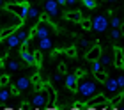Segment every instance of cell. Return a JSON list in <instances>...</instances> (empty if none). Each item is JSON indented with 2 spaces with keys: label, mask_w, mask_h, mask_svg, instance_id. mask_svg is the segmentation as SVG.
<instances>
[{
  "label": "cell",
  "mask_w": 124,
  "mask_h": 110,
  "mask_svg": "<svg viewBox=\"0 0 124 110\" xmlns=\"http://www.w3.org/2000/svg\"><path fill=\"white\" fill-rule=\"evenodd\" d=\"M29 7L30 4L27 2V0H23V2H16V4H7L5 5V9L9 11V13H13L14 16H18L20 20H27V13H29Z\"/></svg>",
  "instance_id": "6da1fadb"
},
{
  "label": "cell",
  "mask_w": 124,
  "mask_h": 110,
  "mask_svg": "<svg viewBox=\"0 0 124 110\" xmlns=\"http://www.w3.org/2000/svg\"><path fill=\"white\" fill-rule=\"evenodd\" d=\"M96 82L94 80H82V82H78L76 84V91H78V94L83 96V98H92L96 94Z\"/></svg>",
  "instance_id": "7a4b0ae2"
},
{
  "label": "cell",
  "mask_w": 124,
  "mask_h": 110,
  "mask_svg": "<svg viewBox=\"0 0 124 110\" xmlns=\"http://www.w3.org/2000/svg\"><path fill=\"white\" fill-rule=\"evenodd\" d=\"M50 34H52V27H50V23H44V21H41V23H37L36 27L30 30V34H29V37H32V36H37L39 39L41 37H48Z\"/></svg>",
  "instance_id": "3957f363"
},
{
  "label": "cell",
  "mask_w": 124,
  "mask_h": 110,
  "mask_svg": "<svg viewBox=\"0 0 124 110\" xmlns=\"http://www.w3.org/2000/svg\"><path fill=\"white\" fill-rule=\"evenodd\" d=\"M91 21H92V30H96V32H105L108 28V18L105 14L94 16V20H91Z\"/></svg>",
  "instance_id": "277c9868"
},
{
  "label": "cell",
  "mask_w": 124,
  "mask_h": 110,
  "mask_svg": "<svg viewBox=\"0 0 124 110\" xmlns=\"http://www.w3.org/2000/svg\"><path fill=\"white\" fill-rule=\"evenodd\" d=\"M46 100H48L46 92H43V89H41V91H37L36 94L32 96V107H36V108H41V107H44V105L48 103Z\"/></svg>",
  "instance_id": "5b68a950"
},
{
  "label": "cell",
  "mask_w": 124,
  "mask_h": 110,
  "mask_svg": "<svg viewBox=\"0 0 124 110\" xmlns=\"http://www.w3.org/2000/svg\"><path fill=\"white\" fill-rule=\"evenodd\" d=\"M44 13H46L48 16H52V18L59 16V4H57V0H44Z\"/></svg>",
  "instance_id": "8992f818"
},
{
  "label": "cell",
  "mask_w": 124,
  "mask_h": 110,
  "mask_svg": "<svg viewBox=\"0 0 124 110\" xmlns=\"http://www.w3.org/2000/svg\"><path fill=\"white\" fill-rule=\"evenodd\" d=\"M99 55H101V46H99L98 43L92 44L91 48L85 51V59H87V60H91V62H92V60H98V59H99Z\"/></svg>",
  "instance_id": "52a82bcc"
},
{
  "label": "cell",
  "mask_w": 124,
  "mask_h": 110,
  "mask_svg": "<svg viewBox=\"0 0 124 110\" xmlns=\"http://www.w3.org/2000/svg\"><path fill=\"white\" fill-rule=\"evenodd\" d=\"M14 85H16V87L20 89V92H25V91H29V89H30L32 82H30L29 78L21 76V78H18V80H16V84H14Z\"/></svg>",
  "instance_id": "ba28073f"
},
{
  "label": "cell",
  "mask_w": 124,
  "mask_h": 110,
  "mask_svg": "<svg viewBox=\"0 0 124 110\" xmlns=\"http://www.w3.org/2000/svg\"><path fill=\"white\" fill-rule=\"evenodd\" d=\"M103 84H105V89L108 91L110 94H115L117 91H121V89H119V85H117V82H115V78H106Z\"/></svg>",
  "instance_id": "9c48e42d"
},
{
  "label": "cell",
  "mask_w": 124,
  "mask_h": 110,
  "mask_svg": "<svg viewBox=\"0 0 124 110\" xmlns=\"http://www.w3.org/2000/svg\"><path fill=\"white\" fill-rule=\"evenodd\" d=\"M37 46H39V50H41V51H44V50H52L53 43H52V39H50V36H48V37H41V39H39Z\"/></svg>",
  "instance_id": "30bf717a"
},
{
  "label": "cell",
  "mask_w": 124,
  "mask_h": 110,
  "mask_svg": "<svg viewBox=\"0 0 124 110\" xmlns=\"http://www.w3.org/2000/svg\"><path fill=\"white\" fill-rule=\"evenodd\" d=\"M5 43H7L9 48H18L20 46V39L16 37V34H9V36H5Z\"/></svg>",
  "instance_id": "8fae6325"
},
{
  "label": "cell",
  "mask_w": 124,
  "mask_h": 110,
  "mask_svg": "<svg viewBox=\"0 0 124 110\" xmlns=\"http://www.w3.org/2000/svg\"><path fill=\"white\" fill-rule=\"evenodd\" d=\"M76 84H78V78L75 76V73H73V75H67V76H66V87H67V89L76 91Z\"/></svg>",
  "instance_id": "7c38bea8"
},
{
  "label": "cell",
  "mask_w": 124,
  "mask_h": 110,
  "mask_svg": "<svg viewBox=\"0 0 124 110\" xmlns=\"http://www.w3.org/2000/svg\"><path fill=\"white\" fill-rule=\"evenodd\" d=\"M114 51H115V68H117V69H122V68H124V62H122V50L119 48V46H115Z\"/></svg>",
  "instance_id": "4fadbf2b"
},
{
  "label": "cell",
  "mask_w": 124,
  "mask_h": 110,
  "mask_svg": "<svg viewBox=\"0 0 124 110\" xmlns=\"http://www.w3.org/2000/svg\"><path fill=\"white\" fill-rule=\"evenodd\" d=\"M64 16H66V20H69V21H78L80 23V20H82V13L80 11H67Z\"/></svg>",
  "instance_id": "5bb4252c"
},
{
  "label": "cell",
  "mask_w": 124,
  "mask_h": 110,
  "mask_svg": "<svg viewBox=\"0 0 124 110\" xmlns=\"http://www.w3.org/2000/svg\"><path fill=\"white\" fill-rule=\"evenodd\" d=\"M20 55H21V59H23L27 64H34V53H32V51H29V50H21Z\"/></svg>",
  "instance_id": "9a60e30c"
},
{
  "label": "cell",
  "mask_w": 124,
  "mask_h": 110,
  "mask_svg": "<svg viewBox=\"0 0 124 110\" xmlns=\"http://www.w3.org/2000/svg\"><path fill=\"white\" fill-rule=\"evenodd\" d=\"M14 34H16V37L20 39V43H23V41H27V39H29V34H27L23 28H20V27L16 28V32H14Z\"/></svg>",
  "instance_id": "2e32d148"
},
{
  "label": "cell",
  "mask_w": 124,
  "mask_h": 110,
  "mask_svg": "<svg viewBox=\"0 0 124 110\" xmlns=\"http://www.w3.org/2000/svg\"><path fill=\"white\" fill-rule=\"evenodd\" d=\"M27 18H29V20H37V18H39V9H37V7H29Z\"/></svg>",
  "instance_id": "e0dca14e"
},
{
  "label": "cell",
  "mask_w": 124,
  "mask_h": 110,
  "mask_svg": "<svg viewBox=\"0 0 124 110\" xmlns=\"http://www.w3.org/2000/svg\"><path fill=\"white\" fill-rule=\"evenodd\" d=\"M98 60H99V62H101L103 66H110V64H112V57H110L108 53H101Z\"/></svg>",
  "instance_id": "ac0fdd59"
},
{
  "label": "cell",
  "mask_w": 124,
  "mask_h": 110,
  "mask_svg": "<svg viewBox=\"0 0 124 110\" xmlns=\"http://www.w3.org/2000/svg\"><path fill=\"white\" fill-rule=\"evenodd\" d=\"M94 76H96L98 82H105V80L108 78V75L105 73V69H101V71H94Z\"/></svg>",
  "instance_id": "d6986e66"
},
{
  "label": "cell",
  "mask_w": 124,
  "mask_h": 110,
  "mask_svg": "<svg viewBox=\"0 0 124 110\" xmlns=\"http://www.w3.org/2000/svg\"><path fill=\"white\" fill-rule=\"evenodd\" d=\"M11 98V92H9V89H0V101L2 103H5Z\"/></svg>",
  "instance_id": "ffe728a7"
},
{
  "label": "cell",
  "mask_w": 124,
  "mask_h": 110,
  "mask_svg": "<svg viewBox=\"0 0 124 110\" xmlns=\"http://www.w3.org/2000/svg\"><path fill=\"white\" fill-rule=\"evenodd\" d=\"M34 53V64L36 66H39L43 62V53H41V50H37V51H32Z\"/></svg>",
  "instance_id": "44dd1931"
},
{
  "label": "cell",
  "mask_w": 124,
  "mask_h": 110,
  "mask_svg": "<svg viewBox=\"0 0 124 110\" xmlns=\"http://www.w3.org/2000/svg\"><path fill=\"white\" fill-rule=\"evenodd\" d=\"M78 46H80L83 51H87L91 48V43H89V39H80V41H78Z\"/></svg>",
  "instance_id": "7402d4cb"
},
{
  "label": "cell",
  "mask_w": 124,
  "mask_h": 110,
  "mask_svg": "<svg viewBox=\"0 0 124 110\" xmlns=\"http://www.w3.org/2000/svg\"><path fill=\"white\" fill-rule=\"evenodd\" d=\"M108 25H112V28H121V18L112 16V21H108Z\"/></svg>",
  "instance_id": "603a6c76"
},
{
  "label": "cell",
  "mask_w": 124,
  "mask_h": 110,
  "mask_svg": "<svg viewBox=\"0 0 124 110\" xmlns=\"http://www.w3.org/2000/svg\"><path fill=\"white\" fill-rule=\"evenodd\" d=\"M121 36H122L121 28H112V32H110V37L112 39H121Z\"/></svg>",
  "instance_id": "cb8c5ba5"
},
{
  "label": "cell",
  "mask_w": 124,
  "mask_h": 110,
  "mask_svg": "<svg viewBox=\"0 0 124 110\" xmlns=\"http://www.w3.org/2000/svg\"><path fill=\"white\" fill-rule=\"evenodd\" d=\"M105 103H106V98L103 94H99L96 100H92V105H105Z\"/></svg>",
  "instance_id": "d4e9b609"
},
{
  "label": "cell",
  "mask_w": 124,
  "mask_h": 110,
  "mask_svg": "<svg viewBox=\"0 0 124 110\" xmlns=\"http://www.w3.org/2000/svg\"><path fill=\"white\" fill-rule=\"evenodd\" d=\"M80 2L85 5L87 9H94L96 7V0H80Z\"/></svg>",
  "instance_id": "484cf974"
},
{
  "label": "cell",
  "mask_w": 124,
  "mask_h": 110,
  "mask_svg": "<svg viewBox=\"0 0 124 110\" xmlns=\"http://www.w3.org/2000/svg\"><path fill=\"white\" fill-rule=\"evenodd\" d=\"M7 68L11 69V71H18V69H20V64H18L16 60H9V62H7Z\"/></svg>",
  "instance_id": "4316f807"
},
{
  "label": "cell",
  "mask_w": 124,
  "mask_h": 110,
  "mask_svg": "<svg viewBox=\"0 0 124 110\" xmlns=\"http://www.w3.org/2000/svg\"><path fill=\"white\" fill-rule=\"evenodd\" d=\"M80 23H82V27L85 28V30H92V21L91 20H80Z\"/></svg>",
  "instance_id": "83f0119b"
},
{
  "label": "cell",
  "mask_w": 124,
  "mask_h": 110,
  "mask_svg": "<svg viewBox=\"0 0 124 110\" xmlns=\"http://www.w3.org/2000/svg\"><path fill=\"white\" fill-rule=\"evenodd\" d=\"M103 69V64H101L99 60H92V73L94 71H101Z\"/></svg>",
  "instance_id": "f1b7e54d"
},
{
  "label": "cell",
  "mask_w": 124,
  "mask_h": 110,
  "mask_svg": "<svg viewBox=\"0 0 124 110\" xmlns=\"http://www.w3.org/2000/svg\"><path fill=\"white\" fill-rule=\"evenodd\" d=\"M52 82H53L55 85H57V84H60V82H62V73H60V71H59V73H55V75H53V76H52Z\"/></svg>",
  "instance_id": "f546056e"
},
{
  "label": "cell",
  "mask_w": 124,
  "mask_h": 110,
  "mask_svg": "<svg viewBox=\"0 0 124 110\" xmlns=\"http://www.w3.org/2000/svg\"><path fill=\"white\" fill-rule=\"evenodd\" d=\"M7 84H9V76L7 75H2V76H0V87H5Z\"/></svg>",
  "instance_id": "4dcf8cb0"
},
{
  "label": "cell",
  "mask_w": 124,
  "mask_h": 110,
  "mask_svg": "<svg viewBox=\"0 0 124 110\" xmlns=\"http://www.w3.org/2000/svg\"><path fill=\"white\" fill-rule=\"evenodd\" d=\"M66 53L69 55V57H76V48H75V46H71V48L66 50Z\"/></svg>",
  "instance_id": "1f68e13d"
},
{
  "label": "cell",
  "mask_w": 124,
  "mask_h": 110,
  "mask_svg": "<svg viewBox=\"0 0 124 110\" xmlns=\"http://www.w3.org/2000/svg\"><path fill=\"white\" fill-rule=\"evenodd\" d=\"M9 92H11L13 96H18V94H20V89L16 87V85H11V87H9Z\"/></svg>",
  "instance_id": "d6a6232c"
},
{
  "label": "cell",
  "mask_w": 124,
  "mask_h": 110,
  "mask_svg": "<svg viewBox=\"0 0 124 110\" xmlns=\"http://www.w3.org/2000/svg\"><path fill=\"white\" fill-rule=\"evenodd\" d=\"M85 75H87V71H85V69H82V68H80V69H78V71L75 73V76H76V78H82V76H85Z\"/></svg>",
  "instance_id": "836d02e7"
},
{
  "label": "cell",
  "mask_w": 124,
  "mask_h": 110,
  "mask_svg": "<svg viewBox=\"0 0 124 110\" xmlns=\"http://www.w3.org/2000/svg\"><path fill=\"white\" fill-rule=\"evenodd\" d=\"M115 82H117V85H119V89L124 87V76H117V78H115Z\"/></svg>",
  "instance_id": "e575fe53"
},
{
  "label": "cell",
  "mask_w": 124,
  "mask_h": 110,
  "mask_svg": "<svg viewBox=\"0 0 124 110\" xmlns=\"http://www.w3.org/2000/svg\"><path fill=\"white\" fill-rule=\"evenodd\" d=\"M80 0H66V5H69V7H73V5H76Z\"/></svg>",
  "instance_id": "d590c367"
},
{
  "label": "cell",
  "mask_w": 124,
  "mask_h": 110,
  "mask_svg": "<svg viewBox=\"0 0 124 110\" xmlns=\"http://www.w3.org/2000/svg\"><path fill=\"white\" fill-rule=\"evenodd\" d=\"M59 71H60V73H66V71H67V68H66L64 62H60V64H59Z\"/></svg>",
  "instance_id": "8d00e7d4"
},
{
  "label": "cell",
  "mask_w": 124,
  "mask_h": 110,
  "mask_svg": "<svg viewBox=\"0 0 124 110\" xmlns=\"http://www.w3.org/2000/svg\"><path fill=\"white\" fill-rule=\"evenodd\" d=\"M57 4L59 5H66V0H57Z\"/></svg>",
  "instance_id": "74e56055"
},
{
  "label": "cell",
  "mask_w": 124,
  "mask_h": 110,
  "mask_svg": "<svg viewBox=\"0 0 124 110\" xmlns=\"http://www.w3.org/2000/svg\"><path fill=\"white\" fill-rule=\"evenodd\" d=\"M106 2H110V4H115V2H119V0H106Z\"/></svg>",
  "instance_id": "f35d334b"
},
{
  "label": "cell",
  "mask_w": 124,
  "mask_h": 110,
  "mask_svg": "<svg viewBox=\"0 0 124 110\" xmlns=\"http://www.w3.org/2000/svg\"><path fill=\"white\" fill-rule=\"evenodd\" d=\"M4 5H5V4H4V0H0V9H2Z\"/></svg>",
  "instance_id": "ab89813d"
},
{
  "label": "cell",
  "mask_w": 124,
  "mask_h": 110,
  "mask_svg": "<svg viewBox=\"0 0 124 110\" xmlns=\"http://www.w3.org/2000/svg\"><path fill=\"white\" fill-rule=\"evenodd\" d=\"M4 66V59H0V68H2Z\"/></svg>",
  "instance_id": "60d3db41"
}]
</instances>
